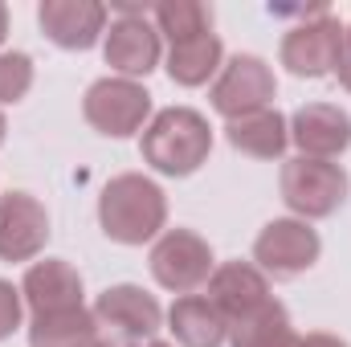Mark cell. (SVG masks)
Listing matches in <instances>:
<instances>
[{"label": "cell", "instance_id": "6da1fadb", "mask_svg": "<svg viewBox=\"0 0 351 347\" xmlns=\"http://www.w3.org/2000/svg\"><path fill=\"white\" fill-rule=\"evenodd\" d=\"M164 221H168V200L160 184L139 172L114 176L98 196V225L119 246H143L160 237Z\"/></svg>", "mask_w": 351, "mask_h": 347}, {"label": "cell", "instance_id": "7a4b0ae2", "mask_svg": "<svg viewBox=\"0 0 351 347\" xmlns=\"http://www.w3.org/2000/svg\"><path fill=\"white\" fill-rule=\"evenodd\" d=\"M213 152V127L192 106L160 110L143 131V160L164 176H192Z\"/></svg>", "mask_w": 351, "mask_h": 347}, {"label": "cell", "instance_id": "3957f363", "mask_svg": "<svg viewBox=\"0 0 351 347\" xmlns=\"http://www.w3.org/2000/svg\"><path fill=\"white\" fill-rule=\"evenodd\" d=\"M282 200L302 217V221H319L331 217L343 196H348V172L335 160H311V156H294L282 164Z\"/></svg>", "mask_w": 351, "mask_h": 347}, {"label": "cell", "instance_id": "277c9868", "mask_svg": "<svg viewBox=\"0 0 351 347\" xmlns=\"http://www.w3.org/2000/svg\"><path fill=\"white\" fill-rule=\"evenodd\" d=\"M82 115L98 135L127 139L152 115V94L131 78H98L82 98Z\"/></svg>", "mask_w": 351, "mask_h": 347}, {"label": "cell", "instance_id": "5b68a950", "mask_svg": "<svg viewBox=\"0 0 351 347\" xmlns=\"http://www.w3.org/2000/svg\"><path fill=\"white\" fill-rule=\"evenodd\" d=\"M213 250L200 233L192 229H164L160 241L152 246V274L164 290L192 294L213 278Z\"/></svg>", "mask_w": 351, "mask_h": 347}, {"label": "cell", "instance_id": "8992f818", "mask_svg": "<svg viewBox=\"0 0 351 347\" xmlns=\"http://www.w3.org/2000/svg\"><path fill=\"white\" fill-rule=\"evenodd\" d=\"M319 233L298 221V217H282V221H269L258 241H254V261L265 278H298L302 270H311L319 261Z\"/></svg>", "mask_w": 351, "mask_h": 347}, {"label": "cell", "instance_id": "52a82bcc", "mask_svg": "<svg viewBox=\"0 0 351 347\" xmlns=\"http://www.w3.org/2000/svg\"><path fill=\"white\" fill-rule=\"evenodd\" d=\"M278 94V82H274V70L265 66L258 53H237L221 66L217 82H213V106L217 115L225 119H241V115H254V110H265Z\"/></svg>", "mask_w": 351, "mask_h": 347}, {"label": "cell", "instance_id": "ba28073f", "mask_svg": "<svg viewBox=\"0 0 351 347\" xmlns=\"http://www.w3.org/2000/svg\"><path fill=\"white\" fill-rule=\"evenodd\" d=\"M339 45H343V25H339L335 12H323L315 21H302V25L286 29V37H282V66L294 78L335 74Z\"/></svg>", "mask_w": 351, "mask_h": 347}, {"label": "cell", "instance_id": "9c48e42d", "mask_svg": "<svg viewBox=\"0 0 351 347\" xmlns=\"http://www.w3.org/2000/svg\"><path fill=\"white\" fill-rule=\"evenodd\" d=\"M94 319H98L102 331H110V335H119V339H127V344L143 347V339H152V335L160 331L164 311H160V302H156L143 286L123 282V286H110V290L98 294Z\"/></svg>", "mask_w": 351, "mask_h": 347}, {"label": "cell", "instance_id": "30bf717a", "mask_svg": "<svg viewBox=\"0 0 351 347\" xmlns=\"http://www.w3.org/2000/svg\"><path fill=\"white\" fill-rule=\"evenodd\" d=\"M102 58L110 70H119L123 78H139L152 74L160 62V29L156 21H147V12H119L110 21V29L102 33Z\"/></svg>", "mask_w": 351, "mask_h": 347}, {"label": "cell", "instance_id": "8fae6325", "mask_svg": "<svg viewBox=\"0 0 351 347\" xmlns=\"http://www.w3.org/2000/svg\"><path fill=\"white\" fill-rule=\"evenodd\" d=\"M204 298L221 311V319L229 327H237V323L254 319L269 302V278L258 265H250V261H225V265L213 270Z\"/></svg>", "mask_w": 351, "mask_h": 347}, {"label": "cell", "instance_id": "7c38bea8", "mask_svg": "<svg viewBox=\"0 0 351 347\" xmlns=\"http://www.w3.org/2000/svg\"><path fill=\"white\" fill-rule=\"evenodd\" d=\"M49 213L29 192L0 196V261H29L45 250Z\"/></svg>", "mask_w": 351, "mask_h": 347}, {"label": "cell", "instance_id": "4fadbf2b", "mask_svg": "<svg viewBox=\"0 0 351 347\" xmlns=\"http://www.w3.org/2000/svg\"><path fill=\"white\" fill-rule=\"evenodd\" d=\"M290 139L298 143V156L335 160L351 147V115L331 102H306L290 119Z\"/></svg>", "mask_w": 351, "mask_h": 347}, {"label": "cell", "instance_id": "5bb4252c", "mask_svg": "<svg viewBox=\"0 0 351 347\" xmlns=\"http://www.w3.org/2000/svg\"><path fill=\"white\" fill-rule=\"evenodd\" d=\"M45 37L62 49H90L106 33V4L98 0H45L37 8Z\"/></svg>", "mask_w": 351, "mask_h": 347}, {"label": "cell", "instance_id": "9a60e30c", "mask_svg": "<svg viewBox=\"0 0 351 347\" xmlns=\"http://www.w3.org/2000/svg\"><path fill=\"white\" fill-rule=\"evenodd\" d=\"M21 298L29 302L33 315L82 307V274L70 261L45 258V261H37V265H29L25 282H21Z\"/></svg>", "mask_w": 351, "mask_h": 347}, {"label": "cell", "instance_id": "2e32d148", "mask_svg": "<svg viewBox=\"0 0 351 347\" xmlns=\"http://www.w3.org/2000/svg\"><path fill=\"white\" fill-rule=\"evenodd\" d=\"M225 139L241 152V156H254V160H278L290 143V123L265 106L254 115H241V119H229L225 123Z\"/></svg>", "mask_w": 351, "mask_h": 347}, {"label": "cell", "instance_id": "e0dca14e", "mask_svg": "<svg viewBox=\"0 0 351 347\" xmlns=\"http://www.w3.org/2000/svg\"><path fill=\"white\" fill-rule=\"evenodd\" d=\"M168 327L180 347H221L229 339V323L204 294H180L168 311Z\"/></svg>", "mask_w": 351, "mask_h": 347}, {"label": "cell", "instance_id": "ac0fdd59", "mask_svg": "<svg viewBox=\"0 0 351 347\" xmlns=\"http://www.w3.org/2000/svg\"><path fill=\"white\" fill-rule=\"evenodd\" d=\"M98 339V319L86 307L33 315L29 323V347H90Z\"/></svg>", "mask_w": 351, "mask_h": 347}, {"label": "cell", "instance_id": "d6986e66", "mask_svg": "<svg viewBox=\"0 0 351 347\" xmlns=\"http://www.w3.org/2000/svg\"><path fill=\"white\" fill-rule=\"evenodd\" d=\"M221 53H225V45H221L217 33L180 41V45L168 49V74H172V82H180V86H204L221 70Z\"/></svg>", "mask_w": 351, "mask_h": 347}, {"label": "cell", "instance_id": "ffe728a7", "mask_svg": "<svg viewBox=\"0 0 351 347\" xmlns=\"http://www.w3.org/2000/svg\"><path fill=\"white\" fill-rule=\"evenodd\" d=\"M229 339H233V347H298L302 335L290 327L286 307L269 298L254 319H245V323L229 327Z\"/></svg>", "mask_w": 351, "mask_h": 347}, {"label": "cell", "instance_id": "44dd1931", "mask_svg": "<svg viewBox=\"0 0 351 347\" xmlns=\"http://www.w3.org/2000/svg\"><path fill=\"white\" fill-rule=\"evenodd\" d=\"M152 16H156L160 37H168L172 45L213 33V8L204 0H160L152 8Z\"/></svg>", "mask_w": 351, "mask_h": 347}, {"label": "cell", "instance_id": "7402d4cb", "mask_svg": "<svg viewBox=\"0 0 351 347\" xmlns=\"http://www.w3.org/2000/svg\"><path fill=\"white\" fill-rule=\"evenodd\" d=\"M33 86V58L29 53H0V102H21Z\"/></svg>", "mask_w": 351, "mask_h": 347}, {"label": "cell", "instance_id": "603a6c76", "mask_svg": "<svg viewBox=\"0 0 351 347\" xmlns=\"http://www.w3.org/2000/svg\"><path fill=\"white\" fill-rule=\"evenodd\" d=\"M21 307H25L21 290H16L12 282H4V278H0V339H4V335H12V331L21 327Z\"/></svg>", "mask_w": 351, "mask_h": 347}, {"label": "cell", "instance_id": "cb8c5ba5", "mask_svg": "<svg viewBox=\"0 0 351 347\" xmlns=\"http://www.w3.org/2000/svg\"><path fill=\"white\" fill-rule=\"evenodd\" d=\"M323 12H331V8L327 4H269V16H298V25L323 16Z\"/></svg>", "mask_w": 351, "mask_h": 347}, {"label": "cell", "instance_id": "d4e9b609", "mask_svg": "<svg viewBox=\"0 0 351 347\" xmlns=\"http://www.w3.org/2000/svg\"><path fill=\"white\" fill-rule=\"evenodd\" d=\"M335 78L339 86L351 90V25L343 29V45H339V62H335Z\"/></svg>", "mask_w": 351, "mask_h": 347}, {"label": "cell", "instance_id": "484cf974", "mask_svg": "<svg viewBox=\"0 0 351 347\" xmlns=\"http://www.w3.org/2000/svg\"><path fill=\"white\" fill-rule=\"evenodd\" d=\"M298 347H348L339 335H327V331H311V335H302Z\"/></svg>", "mask_w": 351, "mask_h": 347}, {"label": "cell", "instance_id": "4316f807", "mask_svg": "<svg viewBox=\"0 0 351 347\" xmlns=\"http://www.w3.org/2000/svg\"><path fill=\"white\" fill-rule=\"evenodd\" d=\"M90 347H135V344H127V339H119V335H110V331L98 327V339H94Z\"/></svg>", "mask_w": 351, "mask_h": 347}, {"label": "cell", "instance_id": "83f0119b", "mask_svg": "<svg viewBox=\"0 0 351 347\" xmlns=\"http://www.w3.org/2000/svg\"><path fill=\"white\" fill-rule=\"evenodd\" d=\"M4 37H8V8L0 4V45H4Z\"/></svg>", "mask_w": 351, "mask_h": 347}, {"label": "cell", "instance_id": "f1b7e54d", "mask_svg": "<svg viewBox=\"0 0 351 347\" xmlns=\"http://www.w3.org/2000/svg\"><path fill=\"white\" fill-rule=\"evenodd\" d=\"M4 131H8V123H4V110H0V143H4Z\"/></svg>", "mask_w": 351, "mask_h": 347}, {"label": "cell", "instance_id": "f546056e", "mask_svg": "<svg viewBox=\"0 0 351 347\" xmlns=\"http://www.w3.org/2000/svg\"><path fill=\"white\" fill-rule=\"evenodd\" d=\"M143 347H172V344H160V339H147Z\"/></svg>", "mask_w": 351, "mask_h": 347}]
</instances>
